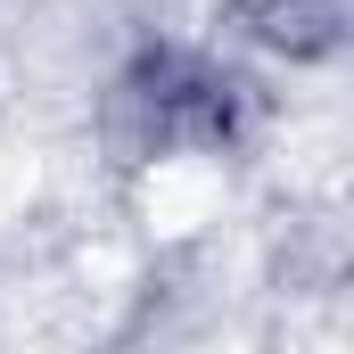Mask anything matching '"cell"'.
<instances>
[{
    "label": "cell",
    "mask_w": 354,
    "mask_h": 354,
    "mask_svg": "<svg viewBox=\"0 0 354 354\" xmlns=\"http://www.w3.org/2000/svg\"><path fill=\"white\" fill-rule=\"evenodd\" d=\"M223 25L264 66H338L354 50V0H223Z\"/></svg>",
    "instance_id": "6da1fadb"
}]
</instances>
